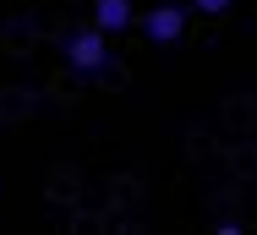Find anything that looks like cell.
<instances>
[{
  "label": "cell",
  "instance_id": "1",
  "mask_svg": "<svg viewBox=\"0 0 257 235\" xmlns=\"http://www.w3.org/2000/svg\"><path fill=\"white\" fill-rule=\"evenodd\" d=\"M66 66L77 71V77H104L109 71V33L104 28H77L71 39H66Z\"/></svg>",
  "mask_w": 257,
  "mask_h": 235
},
{
  "label": "cell",
  "instance_id": "2",
  "mask_svg": "<svg viewBox=\"0 0 257 235\" xmlns=\"http://www.w3.org/2000/svg\"><path fill=\"white\" fill-rule=\"evenodd\" d=\"M186 22H192V6H181V0H159V6H148V11L137 17L143 39L159 44V49L181 44V39H186Z\"/></svg>",
  "mask_w": 257,
  "mask_h": 235
},
{
  "label": "cell",
  "instance_id": "3",
  "mask_svg": "<svg viewBox=\"0 0 257 235\" xmlns=\"http://www.w3.org/2000/svg\"><path fill=\"white\" fill-rule=\"evenodd\" d=\"M93 28H104L109 39L126 33V28H137V6L132 0H93Z\"/></svg>",
  "mask_w": 257,
  "mask_h": 235
},
{
  "label": "cell",
  "instance_id": "4",
  "mask_svg": "<svg viewBox=\"0 0 257 235\" xmlns=\"http://www.w3.org/2000/svg\"><path fill=\"white\" fill-rule=\"evenodd\" d=\"M186 6H192V11H203V17H224L235 0H186Z\"/></svg>",
  "mask_w": 257,
  "mask_h": 235
}]
</instances>
